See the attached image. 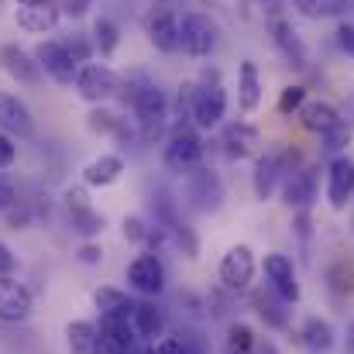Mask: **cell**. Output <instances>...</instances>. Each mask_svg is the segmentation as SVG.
I'll return each instance as SVG.
<instances>
[{"label": "cell", "instance_id": "23", "mask_svg": "<svg viewBox=\"0 0 354 354\" xmlns=\"http://www.w3.org/2000/svg\"><path fill=\"white\" fill-rule=\"evenodd\" d=\"M272 41H275V48H279L296 69H306V45H303V38L292 31V24H289L286 17H275V21H272Z\"/></svg>", "mask_w": 354, "mask_h": 354}, {"label": "cell", "instance_id": "16", "mask_svg": "<svg viewBox=\"0 0 354 354\" xmlns=\"http://www.w3.org/2000/svg\"><path fill=\"white\" fill-rule=\"evenodd\" d=\"M354 196V162L348 155H337L327 169V200L334 210H344Z\"/></svg>", "mask_w": 354, "mask_h": 354}, {"label": "cell", "instance_id": "8", "mask_svg": "<svg viewBox=\"0 0 354 354\" xmlns=\"http://www.w3.org/2000/svg\"><path fill=\"white\" fill-rule=\"evenodd\" d=\"M35 313V296L14 275L0 279V324H24Z\"/></svg>", "mask_w": 354, "mask_h": 354}, {"label": "cell", "instance_id": "7", "mask_svg": "<svg viewBox=\"0 0 354 354\" xmlns=\"http://www.w3.org/2000/svg\"><path fill=\"white\" fill-rule=\"evenodd\" d=\"M217 275H221V286H224L227 292L251 289V279H254V254H251V248H248V244H234V248L221 258Z\"/></svg>", "mask_w": 354, "mask_h": 354}, {"label": "cell", "instance_id": "4", "mask_svg": "<svg viewBox=\"0 0 354 354\" xmlns=\"http://www.w3.org/2000/svg\"><path fill=\"white\" fill-rule=\"evenodd\" d=\"M200 158H203V141L193 127H176L162 145V162L176 176H189L200 165Z\"/></svg>", "mask_w": 354, "mask_h": 354}, {"label": "cell", "instance_id": "26", "mask_svg": "<svg viewBox=\"0 0 354 354\" xmlns=\"http://www.w3.org/2000/svg\"><path fill=\"white\" fill-rule=\"evenodd\" d=\"M251 303H254V313H258L268 327H275V330H286V327H289L286 299H279L272 289H258V292L251 296Z\"/></svg>", "mask_w": 354, "mask_h": 354}, {"label": "cell", "instance_id": "35", "mask_svg": "<svg viewBox=\"0 0 354 354\" xmlns=\"http://www.w3.org/2000/svg\"><path fill=\"white\" fill-rule=\"evenodd\" d=\"M148 224H145V217H138V214H131V217H124V237L131 241V244H141V241H148Z\"/></svg>", "mask_w": 354, "mask_h": 354}, {"label": "cell", "instance_id": "14", "mask_svg": "<svg viewBox=\"0 0 354 354\" xmlns=\"http://www.w3.org/2000/svg\"><path fill=\"white\" fill-rule=\"evenodd\" d=\"M0 131L10 134V138H31L35 134V120H31L28 104L17 93H7V90H0Z\"/></svg>", "mask_w": 354, "mask_h": 354}, {"label": "cell", "instance_id": "30", "mask_svg": "<svg viewBox=\"0 0 354 354\" xmlns=\"http://www.w3.org/2000/svg\"><path fill=\"white\" fill-rule=\"evenodd\" d=\"M118 45H120V28H118V21L114 17H97L93 21V48L104 55V59H111L114 52H118Z\"/></svg>", "mask_w": 354, "mask_h": 354}, {"label": "cell", "instance_id": "22", "mask_svg": "<svg viewBox=\"0 0 354 354\" xmlns=\"http://www.w3.org/2000/svg\"><path fill=\"white\" fill-rule=\"evenodd\" d=\"M131 330L138 341H155L162 337L165 330V320L158 313V306L151 299H134V310H131Z\"/></svg>", "mask_w": 354, "mask_h": 354}, {"label": "cell", "instance_id": "41", "mask_svg": "<svg viewBox=\"0 0 354 354\" xmlns=\"http://www.w3.org/2000/svg\"><path fill=\"white\" fill-rule=\"evenodd\" d=\"M14 268H17V254L0 241V279H7V275H14Z\"/></svg>", "mask_w": 354, "mask_h": 354}, {"label": "cell", "instance_id": "42", "mask_svg": "<svg viewBox=\"0 0 354 354\" xmlns=\"http://www.w3.org/2000/svg\"><path fill=\"white\" fill-rule=\"evenodd\" d=\"M90 7H93V0H66V3H62V14L83 17V14H90Z\"/></svg>", "mask_w": 354, "mask_h": 354}, {"label": "cell", "instance_id": "29", "mask_svg": "<svg viewBox=\"0 0 354 354\" xmlns=\"http://www.w3.org/2000/svg\"><path fill=\"white\" fill-rule=\"evenodd\" d=\"M69 227L80 237H100L104 227H107V217L97 214L90 203L86 207H69Z\"/></svg>", "mask_w": 354, "mask_h": 354}, {"label": "cell", "instance_id": "38", "mask_svg": "<svg viewBox=\"0 0 354 354\" xmlns=\"http://www.w3.org/2000/svg\"><path fill=\"white\" fill-rule=\"evenodd\" d=\"M324 141H327V148H330V151H341V148L351 141V131H348V124H337L330 134H324Z\"/></svg>", "mask_w": 354, "mask_h": 354}, {"label": "cell", "instance_id": "31", "mask_svg": "<svg viewBox=\"0 0 354 354\" xmlns=\"http://www.w3.org/2000/svg\"><path fill=\"white\" fill-rule=\"evenodd\" d=\"M254 330L248 324H231L227 327V337H224V354H254Z\"/></svg>", "mask_w": 354, "mask_h": 354}, {"label": "cell", "instance_id": "19", "mask_svg": "<svg viewBox=\"0 0 354 354\" xmlns=\"http://www.w3.org/2000/svg\"><path fill=\"white\" fill-rule=\"evenodd\" d=\"M189 200L196 210H217L224 200V186L210 169H196L189 172Z\"/></svg>", "mask_w": 354, "mask_h": 354}, {"label": "cell", "instance_id": "12", "mask_svg": "<svg viewBox=\"0 0 354 354\" xmlns=\"http://www.w3.org/2000/svg\"><path fill=\"white\" fill-rule=\"evenodd\" d=\"M265 279H268V289L286 299V303H296L299 299V282H296V268H292V258L272 251L265 254Z\"/></svg>", "mask_w": 354, "mask_h": 354}, {"label": "cell", "instance_id": "11", "mask_svg": "<svg viewBox=\"0 0 354 354\" xmlns=\"http://www.w3.org/2000/svg\"><path fill=\"white\" fill-rule=\"evenodd\" d=\"M145 35H148V41H151L158 52H165V55L179 52V14H176L172 7L151 10V14H148V24H145Z\"/></svg>", "mask_w": 354, "mask_h": 354}, {"label": "cell", "instance_id": "28", "mask_svg": "<svg viewBox=\"0 0 354 354\" xmlns=\"http://www.w3.org/2000/svg\"><path fill=\"white\" fill-rule=\"evenodd\" d=\"M299 337H303L306 351H313V354H327L334 348V327H330L327 320H320V317H310V320L303 324Z\"/></svg>", "mask_w": 354, "mask_h": 354}, {"label": "cell", "instance_id": "36", "mask_svg": "<svg viewBox=\"0 0 354 354\" xmlns=\"http://www.w3.org/2000/svg\"><path fill=\"white\" fill-rule=\"evenodd\" d=\"M148 354H189V348H186L183 337H165V334H162L158 341H151Z\"/></svg>", "mask_w": 354, "mask_h": 354}, {"label": "cell", "instance_id": "1", "mask_svg": "<svg viewBox=\"0 0 354 354\" xmlns=\"http://www.w3.org/2000/svg\"><path fill=\"white\" fill-rule=\"evenodd\" d=\"M227 114V90L221 86L217 73L203 76L200 86H189V118L200 131H214Z\"/></svg>", "mask_w": 354, "mask_h": 354}, {"label": "cell", "instance_id": "32", "mask_svg": "<svg viewBox=\"0 0 354 354\" xmlns=\"http://www.w3.org/2000/svg\"><path fill=\"white\" fill-rule=\"evenodd\" d=\"M292 7L303 17H330V14H341L348 0H292Z\"/></svg>", "mask_w": 354, "mask_h": 354}, {"label": "cell", "instance_id": "45", "mask_svg": "<svg viewBox=\"0 0 354 354\" xmlns=\"http://www.w3.org/2000/svg\"><path fill=\"white\" fill-rule=\"evenodd\" d=\"M348 351L354 354V324H351V330H348Z\"/></svg>", "mask_w": 354, "mask_h": 354}, {"label": "cell", "instance_id": "44", "mask_svg": "<svg viewBox=\"0 0 354 354\" xmlns=\"http://www.w3.org/2000/svg\"><path fill=\"white\" fill-rule=\"evenodd\" d=\"M17 7H35V3H45V0H14Z\"/></svg>", "mask_w": 354, "mask_h": 354}, {"label": "cell", "instance_id": "27", "mask_svg": "<svg viewBox=\"0 0 354 354\" xmlns=\"http://www.w3.org/2000/svg\"><path fill=\"white\" fill-rule=\"evenodd\" d=\"M97 324L93 320H69L66 327V348L69 354H97Z\"/></svg>", "mask_w": 354, "mask_h": 354}, {"label": "cell", "instance_id": "6", "mask_svg": "<svg viewBox=\"0 0 354 354\" xmlns=\"http://www.w3.org/2000/svg\"><path fill=\"white\" fill-rule=\"evenodd\" d=\"M127 286L134 292H141L145 299H155L165 292V265L155 251H141L131 258L127 265Z\"/></svg>", "mask_w": 354, "mask_h": 354}, {"label": "cell", "instance_id": "5", "mask_svg": "<svg viewBox=\"0 0 354 354\" xmlns=\"http://www.w3.org/2000/svg\"><path fill=\"white\" fill-rule=\"evenodd\" d=\"M31 55H35V62H38L41 76L55 80L59 86H73V83H76V73H80V66L73 62V55L66 52V45H62V41H55V38H45V41H38V45L31 48Z\"/></svg>", "mask_w": 354, "mask_h": 354}, {"label": "cell", "instance_id": "21", "mask_svg": "<svg viewBox=\"0 0 354 354\" xmlns=\"http://www.w3.org/2000/svg\"><path fill=\"white\" fill-rule=\"evenodd\" d=\"M299 124L306 127V131H313V134H330L337 124H344L341 114H337V107L334 104H327V100H306L303 107H299Z\"/></svg>", "mask_w": 354, "mask_h": 354}, {"label": "cell", "instance_id": "15", "mask_svg": "<svg viewBox=\"0 0 354 354\" xmlns=\"http://www.w3.org/2000/svg\"><path fill=\"white\" fill-rule=\"evenodd\" d=\"M83 186L86 189H107V186H114L120 176H124V158H120L118 151H100L97 158H90L86 165H83Z\"/></svg>", "mask_w": 354, "mask_h": 354}, {"label": "cell", "instance_id": "10", "mask_svg": "<svg viewBox=\"0 0 354 354\" xmlns=\"http://www.w3.org/2000/svg\"><path fill=\"white\" fill-rule=\"evenodd\" d=\"M0 69L21 86H38L41 83V69H38L35 55L28 48H21L17 41H3L0 45Z\"/></svg>", "mask_w": 354, "mask_h": 354}, {"label": "cell", "instance_id": "24", "mask_svg": "<svg viewBox=\"0 0 354 354\" xmlns=\"http://www.w3.org/2000/svg\"><path fill=\"white\" fill-rule=\"evenodd\" d=\"M261 93H265V90H261V73H258V62L244 59V62H241V69H237V104H241V111H244V114L258 111Z\"/></svg>", "mask_w": 354, "mask_h": 354}, {"label": "cell", "instance_id": "9", "mask_svg": "<svg viewBox=\"0 0 354 354\" xmlns=\"http://www.w3.org/2000/svg\"><path fill=\"white\" fill-rule=\"evenodd\" d=\"M296 155H289V151H282V148H268L261 158H258V165H254V196L258 200H268L272 193H275V186L282 183V176L292 169L289 162H292Z\"/></svg>", "mask_w": 354, "mask_h": 354}, {"label": "cell", "instance_id": "3", "mask_svg": "<svg viewBox=\"0 0 354 354\" xmlns=\"http://www.w3.org/2000/svg\"><path fill=\"white\" fill-rule=\"evenodd\" d=\"M120 80L118 73L107 66V62H86V66H80V73H76V97L80 100H86V104H107V100H114L120 93Z\"/></svg>", "mask_w": 354, "mask_h": 354}, {"label": "cell", "instance_id": "18", "mask_svg": "<svg viewBox=\"0 0 354 354\" xmlns=\"http://www.w3.org/2000/svg\"><path fill=\"white\" fill-rule=\"evenodd\" d=\"M17 28L21 31H28V35H48V31H55V24H59V17H62V7H55L52 0H45V3H35V7H17Z\"/></svg>", "mask_w": 354, "mask_h": 354}, {"label": "cell", "instance_id": "17", "mask_svg": "<svg viewBox=\"0 0 354 354\" xmlns=\"http://www.w3.org/2000/svg\"><path fill=\"white\" fill-rule=\"evenodd\" d=\"M317 196V172L313 169H289L282 176V200L292 210H306Z\"/></svg>", "mask_w": 354, "mask_h": 354}, {"label": "cell", "instance_id": "2", "mask_svg": "<svg viewBox=\"0 0 354 354\" xmlns=\"http://www.w3.org/2000/svg\"><path fill=\"white\" fill-rule=\"evenodd\" d=\"M217 38H221V31L210 14L186 10L179 17V52H186L189 59H207L217 48Z\"/></svg>", "mask_w": 354, "mask_h": 354}, {"label": "cell", "instance_id": "39", "mask_svg": "<svg viewBox=\"0 0 354 354\" xmlns=\"http://www.w3.org/2000/svg\"><path fill=\"white\" fill-rule=\"evenodd\" d=\"M337 45L348 59H354V24H348V21L337 24Z\"/></svg>", "mask_w": 354, "mask_h": 354}, {"label": "cell", "instance_id": "40", "mask_svg": "<svg viewBox=\"0 0 354 354\" xmlns=\"http://www.w3.org/2000/svg\"><path fill=\"white\" fill-rule=\"evenodd\" d=\"M76 258H80L83 265H100V261H104V248L90 241V244H83V248L76 251Z\"/></svg>", "mask_w": 354, "mask_h": 354}, {"label": "cell", "instance_id": "37", "mask_svg": "<svg viewBox=\"0 0 354 354\" xmlns=\"http://www.w3.org/2000/svg\"><path fill=\"white\" fill-rule=\"evenodd\" d=\"M14 162H17V141H14L10 134H3V131H0V172H3V169H10Z\"/></svg>", "mask_w": 354, "mask_h": 354}, {"label": "cell", "instance_id": "43", "mask_svg": "<svg viewBox=\"0 0 354 354\" xmlns=\"http://www.w3.org/2000/svg\"><path fill=\"white\" fill-rule=\"evenodd\" d=\"M254 354H279V348L272 341H254Z\"/></svg>", "mask_w": 354, "mask_h": 354}, {"label": "cell", "instance_id": "25", "mask_svg": "<svg viewBox=\"0 0 354 354\" xmlns=\"http://www.w3.org/2000/svg\"><path fill=\"white\" fill-rule=\"evenodd\" d=\"M93 303L100 310V320H131V310H134V299L118 286H100L93 292Z\"/></svg>", "mask_w": 354, "mask_h": 354}, {"label": "cell", "instance_id": "20", "mask_svg": "<svg viewBox=\"0 0 354 354\" xmlns=\"http://www.w3.org/2000/svg\"><path fill=\"white\" fill-rule=\"evenodd\" d=\"M221 145H224V155H227V158L241 162V158H251V155L258 151L261 141H258V131H254L251 124L237 120V124H227V127H224Z\"/></svg>", "mask_w": 354, "mask_h": 354}, {"label": "cell", "instance_id": "33", "mask_svg": "<svg viewBox=\"0 0 354 354\" xmlns=\"http://www.w3.org/2000/svg\"><path fill=\"white\" fill-rule=\"evenodd\" d=\"M303 104H306V90H303V86H286L282 97H279V114H282V118L299 114Z\"/></svg>", "mask_w": 354, "mask_h": 354}, {"label": "cell", "instance_id": "13", "mask_svg": "<svg viewBox=\"0 0 354 354\" xmlns=\"http://www.w3.org/2000/svg\"><path fill=\"white\" fill-rule=\"evenodd\" d=\"M86 127H90L93 134H107V138H118V141H134V138H138L134 118H124V114H118V111L107 107V104H97V107L86 114Z\"/></svg>", "mask_w": 354, "mask_h": 354}, {"label": "cell", "instance_id": "34", "mask_svg": "<svg viewBox=\"0 0 354 354\" xmlns=\"http://www.w3.org/2000/svg\"><path fill=\"white\" fill-rule=\"evenodd\" d=\"M66 45V52L73 55V62L76 66H86V62H93L90 55H93V41H86V38H69V41H62Z\"/></svg>", "mask_w": 354, "mask_h": 354}]
</instances>
